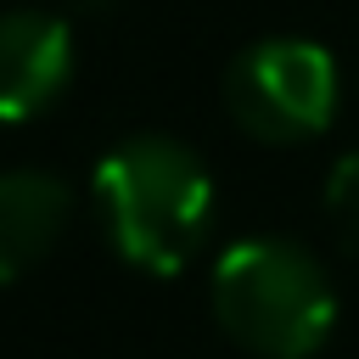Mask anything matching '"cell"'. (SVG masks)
<instances>
[{"label":"cell","instance_id":"cell-2","mask_svg":"<svg viewBox=\"0 0 359 359\" xmlns=\"http://www.w3.org/2000/svg\"><path fill=\"white\" fill-rule=\"evenodd\" d=\"M213 320L258 359H314L337 325L325 264L286 236H247L213 264Z\"/></svg>","mask_w":359,"mask_h":359},{"label":"cell","instance_id":"cell-1","mask_svg":"<svg viewBox=\"0 0 359 359\" xmlns=\"http://www.w3.org/2000/svg\"><path fill=\"white\" fill-rule=\"evenodd\" d=\"M95 213L123 264L180 275L213 224L208 163L174 135H129L95 163Z\"/></svg>","mask_w":359,"mask_h":359},{"label":"cell","instance_id":"cell-6","mask_svg":"<svg viewBox=\"0 0 359 359\" xmlns=\"http://www.w3.org/2000/svg\"><path fill=\"white\" fill-rule=\"evenodd\" d=\"M325 213H331L337 241L359 258V151H348L331 168V180H325Z\"/></svg>","mask_w":359,"mask_h":359},{"label":"cell","instance_id":"cell-7","mask_svg":"<svg viewBox=\"0 0 359 359\" xmlns=\"http://www.w3.org/2000/svg\"><path fill=\"white\" fill-rule=\"evenodd\" d=\"M67 6H73V11H112L118 0H67Z\"/></svg>","mask_w":359,"mask_h":359},{"label":"cell","instance_id":"cell-5","mask_svg":"<svg viewBox=\"0 0 359 359\" xmlns=\"http://www.w3.org/2000/svg\"><path fill=\"white\" fill-rule=\"evenodd\" d=\"M73 219V196L45 168H6L0 174V286L39 269Z\"/></svg>","mask_w":359,"mask_h":359},{"label":"cell","instance_id":"cell-4","mask_svg":"<svg viewBox=\"0 0 359 359\" xmlns=\"http://www.w3.org/2000/svg\"><path fill=\"white\" fill-rule=\"evenodd\" d=\"M73 79V34L56 11H0V123H28L62 101Z\"/></svg>","mask_w":359,"mask_h":359},{"label":"cell","instance_id":"cell-3","mask_svg":"<svg viewBox=\"0 0 359 359\" xmlns=\"http://www.w3.org/2000/svg\"><path fill=\"white\" fill-rule=\"evenodd\" d=\"M342 101V73L325 45L314 39H258L224 67V112L241 135L264 146L314 140Z\"/></svg>","mask_w":359,"mask_h":359}]
</instances>
